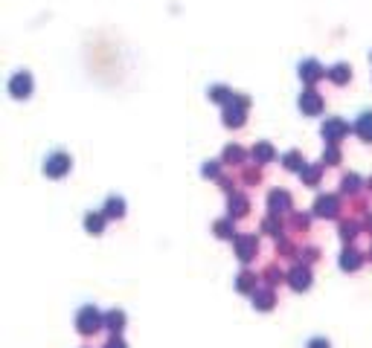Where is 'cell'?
<instances>
[{"label": "cell", "instance_id": "6da1fadb", "mask_svg": "<svg viewBox=\"0 0 372 348\" xmlns=\"http://www.w3.org/2000/svg\"><path fill=\"white\" fill-rule=\"evenodd\" d=\"M105 325V316L93 305H84L79 313H76V328H79V334H84V336H90V334H96L99 328Z\"/></svg>", "mask_w": 372, "mask_h": 348}, {"label": "cell", "instance_id": "7a4b0ae2", "mask_svg": "<svg viewBox=\"0 0 372 348\" xmlns=\"http://www.w3.org/2000/svg\"><path fill=\"white\" fill-rule=\"evenodd\" d=\"M70 171V157L64 151H53L44 160V174L46 177H64Z\"/></svg>", "mask_w": 372, "mask_h": 348}, {"label": "cell", "instance_id": "3957f363", "mask_svg": "<svg viewBox=\"0 0 372 348\" xmlns=\"http://www.w3.org/2000/svg\"><path fill=\"white\" fill-rule=\"evenodd\" d=\"M9 93L15 99H26L29 93H32V79H29V73H15L9 81Z\"/></svg>", "mask_w": 372, "mask_h": 348}, {"label": "cell", "instance_id": "277c9868", "mask_svg": "<svg viewBox=\"0 0 372 348\" xmlns=\"http://www.w3.org/2000/svg\"><path fill=\"white\" fill-rule=\"evenodd\" d=\"M346 131H349V128H346V122H343V119H329V122L323 125V137L329 139V142H337V139L343 137Z\"/></svg>", "mask_w": 372, "mask_h": 348}, {"label": "cell", "instance_id": "5b68a950", "mask_svg": "<svg viewBox=\"0 0 372 348\" xmlns=\"http://www.w3.org/2000/svg\"><path fill=\"white\" fill-rule=\"evenodd\" d=\"M105 328L114 331V334H122V328H125V313L122 311H108L105 313Z\"/></svg>", "mask_w": 372, "mask_h": 348}, {"label": "cell", "instance_id": "8992f818", "mask_svg": "<svg viewBox=\"0 0 372 348\" xmlns=\"http://www.w3.org/2000/svg\"><path fill=\"white\" fill-rule=\"evenodd\" d=\"M308 284H311V273H308L305 267L291 270V287H294V290H305Z\"/></svg>", "mask_w": 372, "mask_h": 348}, {"label": "cell", "instance_id": "52a82bcc", "mask_svg": "<svg viewBox=\"0 0 372 348\" xmlns=\"http://www.w3.org/2000/svg\"><path fill=\"white\" fill-rule=\"evenodd\" d=\"M320 104H323V102H320V96H317L314 90H305L300 96V107L305 110V113H317V110H320Z\"/></svg>", "mask_w": 372, "mask_h": 348}, {"label": "cell", "instance_id": "ba28073f", "mask_svg": "<svg viewBox=\"0 0 372 348\" xmlns=\"http://www.w3.org/2000/svg\"><path fill=\"white\" fill-rule=\"evenodd\" d=\"M105 215H108V218H122V215H125V200H122V197H111V200L105 203Z\"/></svg>", "mask_w": 372, "mask_h": 348}, {"label": "cell", "instance_id": "9c48e42d", "mask_svg": "<svg viewBox=\"0 0 372 348\" xmlns=\"http://www.w3.org/2000/svg\"><path fill=\"white\" fill-rule=\"evenodd\" d=\"M270 209L273 212H285V209L291 206V197H288V192H270Z\"/></svg>", "mask_w": 372, "mask_h": 348}, {"label": "cell", "instance_id": "30bf717a", "mask_svg": "<svg viewBox=\"0 0 372 348\" xmlns=\"http://www.w3.org/2000/svg\"><path fill=\"white\" fill-rule=\"evenodd\" d=\"M335 212H337V200H335V197H320V200H317V215L332 218Z\"/></svg>", "mask_w": 372, "mask_h": 348}, {"label": "cell", "instance_id": "8fae6325", "mask_svg": "<svg viewBox=\"0 0 372 348\" xmlns=\"http://www.w3.org/2000/svg\"><path fill=\"white\" fill-rule=\"evenodd\" d=\"M253 250H256V238H242V241H239V258H242V261H250V258H253Z\"/></svg>", "mask_w": 372, "mask_h": 348}, {"label": "cell", "instance_id": "7c38bea8", "mask_svg": "<svg viewBox=\"0 0 372 348\" xmlns=\"http://www.w3.org/2000/svg\"><path fill=\"white\" fill-rule=\"evenodd\" d=\"M340 267H343V270H358V267H360V253L346 250V253H343V258H340Z\"/></svg>", "mask_w": 372, "mask_h": 348}, {"label": "cell", "instance_id": "4fadbf2b", "mask_svg": "<svg viewBox=\"0 0 372 348\" xmlns=\"http://www.w3.org/2000/svg\"><path fill=\"white\" fill-rule=\"evenodd\" d=\"M253 305L259 308V311H270L273 308V293H253Z\"/></svg>", "mask_w": 372, "mask_h": 348}, {"label": "cell", "instance_id": "5bb4252c", "mask_svg": "<svg viewBox=\"0 0 372 348\" xmlns=\"http://www.w3.org/2000/svg\"><path fill=\"white\" fill-rule=\"evenodd\" d=\"M358 134L366 142H372V113H363L360 116V122H358Z\"/></svg>", "mask_w": 372, "mask_h": 348}, {"label": "cell", "instance_id": "9a60e30c", "mask_svg": "<svg viewBox=\"0 0 372 348\" xmlns=\"http://www.w3.org/2000/svg\"><path fill=\"white\" fill-rule=\"evenodd\" d=\"M300 76H302V79H308V81H314V79H320L323 73H320V67H317L314 61H305V64L300 67Z\"/></svg>", "mask_w": 372, "mask_h": 348}, {"label": "cell", "instance_id": "2e32d148", "mask_svg": "<svg viewBox=\"0 0 372 348\" xmlns=\"http://www.w3.org/2000/svg\"><path fill=\"white\" fill-rule=\"evenodd\" d=\"M84 226H87V232L99 235L102 226H105V218H102V215H87V218H84Z\"/></svg>", "mask_w": 372, "mask_h": 348}, {"label": "cell", "instance_id": "e0dca14e", "mask_svg": "<svg viewBox=\"0 0 372 348\" xmlns=\"http://www.w3.org/2000/svg\"><path fill=\"white\" fill-rule=\"evenodd\" d=\"M329 76H332V81L343 84V81H349V67H346V64H337V67L329 73Z\"/></svg>", "mask_w": 372, "mask_h": 348}, {"label": "cell", "instance_id": "ac0fdd59", "mask_svg": "<svg viewBox=\"0 0 372 348\" xmlns=\"http://www.w3.org/2000/svg\"><path fill=\"white\" fill-rule=\"evenodd\" d=\"M253 157H259V160H270V157H273V148L262 142V145H256L253 148Z\"/></svg>", "mask_w": 372, "mask_h": 348}, {"label": "cell", "instance_id": "d6986e66", "mask_svg": "<svg viewBox=\"0 0 372 348\" xmlns=\"http://www.w3.org/2000/svg\"><path fill=\"white\" fill-rule=\"evenodd\" d=\"M305 348H332V342H329L326 336H311V339L305 342Z\"/></svg>", "mask_w": 372, "mask_h": 348}, {"label": "cell", "instance_id": "ffe728a7", "mask_svg": "<svg viewBox=\"0 0 372 348\" xmlns=\"http://www.w3.org/2000/svg\"><path fill=\"white\" fill-rule=\"evenodd\" d=\"M224 122H227V125H242L244 119H242V110H227V116H224Z\"/></svg>", "mask_w": 372, "mask_h": 348}, {"label": "cell", "instance_id": "44dd1931", "mask_svg": "<svg viewBox=\"0 0 372 348\" xmlns=\"http://www.w3.org/2000/svg\"><path fill=\"white\" fill-rule=\"evenodd\" d=\"M253 284H256V281H253L250 273H242V276H239V290H250Z\"/></svg>", "mask_w": 372, "mask_h": 348}, {"label": "cell", "instance_id": "7402d4cb", "mask_svg": "<svg viewBox=\"0 0 372 348\" xmlns=\"http://www.w3.org/2000/svg\"><path fill=\"white\" fill-rule=\"evenodd\" d=\"M285 165H288V168H300L302 162H300V154H297V151H291L288 157H285Z\"/></svg>", "mask_w": 372, "mask_h": 348}, {"label": "cell", "instance_id": "603a6c76", "mask_svg": "<svg viewBox=\"0 0 372 348\" xmlns=\"http://www.w3.org/2000/svg\"><path fill=\"white\" fill-rule=\"evenodd\" d=\"M343 189H346V192H355V189H358V177H355V174L343 177Z\"/></svg>", "mask_w": 372, "mask_h": 348}, {"label": "cell", "instance_id": "cb8c5ba5", "mask_svg": "<svg viewBox=\"0 0 372 348\" xmlns=\"http://www.w3.org/2000/svg\"><path fill=\"white\" fill-rule=\"evenodd\" d=\"M215 232H218L221 238H230L232 232H230V223L227 220H221V223H215Z\"/></svg>", "mask_w": 372, "mask_h": 348}, {"label": "cell", "instance_id": "d4e9b609", "mask_svg": "<svg viewBox=\"0 0 372 348\" xmlns=\"http://www.w3.org/2000/svg\"><path fill=\"white\" fill-rule=\"evenodd\" d=\"M102 348H128V345L122 342V339H119V334H114V336H111V339H108V342H105Z\"/></svg>", "mask_w": 372, "mask_h": 348}, {"label": "cell", "instance_id": "484cf974", "mask_svg": "<svg viewBox=\"0 0 372 348\" xmlns=\"http://www.w3.org/2000/svg\"><path fill=\"white\" fill-rule=\"evenodd\" d=\"M337 157H340V154H337L335 148H329V151H326V154H323V160H329V162H332V165H335V162H337Z\"/></svg>", "mask_w": 372, "mask_h": 348}, {"label": "cell", "instance_id": "4316f807", "mask_svg": "<svg viewBox=\"0 0 372 348\" xmlns=\"http://www.w3.org/2000/svg\"><path fill=\"white\" fill-rule=\"evenodd\" d=\"M302 177H305L308 183H317V168H308V171L302 174Z\"/></svg>", "mask_w": 372, "mask_h": 348}, {"label": "cell", "instance_id": "83f0119b", "mask_svg": "<svg viewBox=\"0 0 372 348\" xmlns=\"http://www.w3.org/2000/svg\"><path fill=\"white\" fill-rule=\"evenodd\" d=\"M204 174H207V177H215V174H218V165H204Z\"/></svg>", "mask_w": 372, "mask_h": 348}, {"label": "cell", "instance_id": "f1b7e54d", "mask_svg": "<svg viewBox=\"0 0 372 348\" xmlns=\"http://www.w3.org/2000/svg\"><path fill=\"white\" fill-rule=\"evenodd\" d=\"M369 186H372V180H369Z\"/></svg>", "mask_w": 372, "mask_h": 348}]
</instances>
